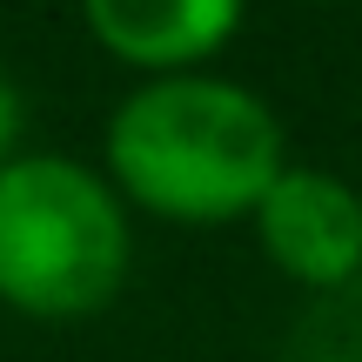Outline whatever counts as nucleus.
Instances as JSON below:
<instances>
[{"mask_svg": "<svg viewBox=\"0 0 362 362\" xmlns=\"http://www.w3.org/2000/svg\"><path fill=\"white\" fill-rule=\"evenodd\" d=\"M115 188L175 228H221L262 208L288 168L282 121L255 88L221 74L148 81L107 121Z\"/></svg>", "mask_w": 362, "mask_h": 362, "instance_id": "nucleus-1", "label": "nucleus"}, {"mask_svg": "<svg viewBox=\"0 0 362 362\" xmlns=\"http://www.w3.org/2000/svg\"><path fill=\"white\" fill-rule=\"evenodd\" d=\"M128 208L67 155L0 168V302L34 322L101 315L128 282Z\"/></svg>", "mask_w": 362, "mask_h": 362, "instance_id": "nucleus-2", "label": "nucleus"}, {"mask_svg": "<svg viewBox=\"0 0 362 362\" xmlns=\"http://www.w3.org/2000/svg\"><path fill=\"white\" fill-rule=\"evenodd\" d=\"M248 221L262 255L309 296L362 275V194L329 168H282Z\"/></svg>", "mask_w": 362, "mask_h": 362, "instance_id": "nucleus-3", "label": "nucleus"}, {"mask_svg": "<svg viewBox=\"0 0 362 362\" xmlns=\"http://www.w3.org/2000/svg\"><path fill=\"white\" fill-rule=\"evenodd\" d=\"M242 7L228 0H88V34L121 67H141L155 81L202 74L208 54L228 47Z\"/></svg>", "mask_w": 362, "mask_h": 362, "instance_id": "nucleus-4", "label": "nucleus"}, {"mask_svg": "<svg viewBox=\"0 0 362 362\" xmlns=\"http://www.w3.org/2000/svg\"><path fill=\"white\" fill-rule=\"evenodd\" d=\"M282 362H362V275L302 302L282 336Z\"/></svg>", "mask_w": 362, "mask_h": 362, "instance_id": "nucleus-5", "label": "nucleus"}, {"mask_svg": "<svg viewBox=\"0 0 362 362\" xmlns=\"http://www.w3.org/2000/svg\"><path fill=\"white\" fill-rule=\"evenodd\" d=\"M21 134H27V101H21V88H13V74L0 67V168L21 161Z\"/></svg>", "mask_w": 362, "mask_h": 362, "instance_id": "nucleus-6", "label": "nucleus"}]
</instances>
